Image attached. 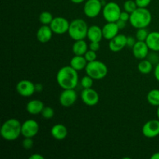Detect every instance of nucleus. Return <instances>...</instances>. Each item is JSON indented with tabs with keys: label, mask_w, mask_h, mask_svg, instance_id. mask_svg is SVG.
I'll return each instance as SVG.
<instances>
[{
	"label": "nucleus",
	"mask_w": 159,
	"mask_h": 159,
	"mask_svg": "<svg viewBox=\"0 0 159 159\" xmlns=\"http://www.w3.org/2000/svg\"><path fill=\"white\" fill-rule=\"evenodd\" d=\"M149 33L146 28L138 29L136 32V39L138 41H145Z\"/></svg>",
	"instance_id": "cd10ccee"
},
{
	"label": "nucleus",
	"mask_w": 159,
	"mask_h": 159,
	"mask_svg": "<svg viewBox=\"0 0 159 159\" xmlns=\"http://www.w3.org/2000/svg\"><path fill=\"white\" fill-rule=\"evenodd\" d=\"M44 108L43 102L39 99H32L26 104V111L31 115H37L41 113L42 110Z\"/></svg>",
	"instance_id": "6ab92c4d"
},
{
	"label": "nucleus",
	"mask_w": 159,
	"mask_h": 159,
	"mask_svg": "<svg viewBox=\"0 0 159 159\" xmlns=\"http://www.w3.org/2000/svg\"><path fill=\"white\" fill-rule=\"evenodd\" d=\"M102 16L107 22H116L120 19L121 9L115 2H107L102 8Z\"/></svg>",
	"instance_id": "423d86ee"
},
{
	"label": "nucleus",
	"mask_w": 159,
	"mask_h": 159,
	"mask_svg": "<svg viewBox=\"0 0 159 159\" xmlns=\"http://www.w3.org/2000/svg\"><path fill=\"white\" fill-rule=\"evenodd\" d=\"M88 61L84 55H75L70 61V65L76 71H81L85 69Z\"/></svg>",
	"instance_id": "4be33fe9"
},
{
	"label": "nucleus",
	"mask_w": 159,
	"mask_h": 159,
	"mask_svg": "<svg viewBox=\"0 0 159 159\" xmlns=\"http://www.w3.org/2000/svg\"><path fill=\"white\" fill-rule=\"evenodd\" d=\"M147 101L150 105L159 107V89L150 90L147 95Z\"/></svg>",
	"instance_id": "393cba45"
},
{
	"label": "nucleus",
	"mask_w": 159,
	"mask_h": 159,
	"mask_svg": "<svg viewBox=\"0 0 159 159\" xmlns=\"http://www.w3.org/2000/svg\"><path fill=\"white\" fill-rule=\"evenodd\" d=\"M136 40L133 37H127V47L130 48H133L134 44L136 43Z\"/></svg>",
	"instance_id": "c9c22d12"
},
{
	"label": "nucleus",
	"mask_w": 159,
	"mask_h": 159,
	"mask_svg": "<svg viewBox=\"0 0 159 159\" xmlns=\"http://www.w3.org/2000/svg\"><path fill=\"white\" fill-rule=\"evenodd\" d=\"M53 17L52 14L48 11H43L39 16V20L42 25H50L52 22Z\"/></svg>",
	"instance_id": "a878e982"
},
{
	"label": "nucleus",
	"mask_w": 159,
	"mask_h": 159,
	"mask_svg": "<svg viewBox=\"0 0 159 159\" xmlns=\"http://www.w3.org/2000/svg\"><path fill=\"white\" fill-rule=\"evenodd\" d=\"M130 13L127 12V11L124 10V12H121L120 16V20H122L124 21L127 22L130 20Z\"/></svg>",
	"instance_id": "72a5a7b5"
},
{
	"label": "nucleus",
	"mask_w": 159,
	"mask_h": 159,
	"mask_svg": "<svg viewBox=\"0 0 159 159\" xmlns=\"http://www.w3.org/2000/svg\"><path fill=\"white\" fill-rule=\"evenodd\" d=\"M84 57H85L86 61L88 62L93 61L96 60L97 58V54H96V51H93V50H88L86 51L85 54H84Z\"/></svg>",
	"instance_id": "7c9ffc66"
},
{
	"label": "nucleus",
	"mask_w": 159,
	"mask_h": 159,
	"mask_svg": "<svg viewBox=\"0 0 159 159\" xmlns=\"http://www.w3.org/2000/svg\"><path fill=\"white\" fill-rule=\"evenodd\" d=\"M85 1V0H71V2L75 3V4H81V3H82Z\"/></svg>",
	"instance_id": "79ce46f5"
},
{
	"label": "nucleus",
	"mask_w": 159,
	"mask_h": 159,
	"mask_svg": "<svg viewBox=\"0 0 159 159\" xmlns=\"http://www.w3.org/2000/svg\"><path fill=\"white\" fill-rule=\"evenodd\" d=\"M142 134L148 138H154L159 135V120L147 121L142 127Z\"/></svg>",
	"instance_id": "ddd939ff"
},
{
	"label": "nucleus",
	"mask_w": 159,
	"mask_h": 159,
	"mask_svg": "<svg viewBox=\"0 0 159 159\" xmlns=\"http://www.w3.org/2000/svg\"><path fill=\"white\" fill-rule=\"evenodd\" d=\"M56 80L59 86L63 89H75L79 84L78 71L74 69L71 65L62 67L57 71Z\"/></svg>",
	"instance_id": "f257e3e1"
},
{
	"label": "nucleus",
	"mask_w": 159,
	"mask_h": 159,
	"mask_svg": "<svg viewBox=\"0 0 159 159\" xmlns=\"http://www.w3.org/2000/svg\"><path fill=\"white\" fill-rule=\"evenodd\" d=\"M157 116H158V119L159 120V107H158V109H157Z\"/></svg>",
	"instance_id": "37998d69"
},
{
	"label": "nucleus",
	"mask_w": 159,
	"mask_h": 159,
	"mask_svg": "<svg viewBox=\"0 0 159 159\" xmlns=\"http://www.w3.org/2000/svg\"><path fill=\"white\" fill-rule=\"evenodd\" d=\"M89 26L86 22L82 19H75L70 22L69 29H68V35L72 40H84L87 37Z\"/></svg>",
	"instance_id": "20e7f679"
},
{
	"label": "nucleus",
	"mask_w": 159,
	"mask_h": 159,
	"mask_svg": "<svg viewBox=\"0 0 159 159\" xmlns=\"http://www.w3.org/2000/svg\"><path fill=\"white\" fill-rule=\"evenodd\" d=\"M22 130V124L15 118H11L3 123L0 130L2 138L8 141L16 140L20 135Z\"/></svg>",
	"instance_id": "f03ea898"
},
{
	"label": "nucleus",
	"mask_w": 159,
	"mask_h": 159,
	"mask_svg": "<svg viewBox=\"0 0 159 159\" xmlns=\"http://www.w3.org/2000/svg\"><path fill=\"white\" fill-rule=\"evenodd\" d=\"M78 95L75 89H63L59 96V102L64 107H70L75 103Z\"/></svg>",
	"instance_id": "1a4fd4ad"
},
{
	"label": "nucleus",
	"mask_w": 159,
	"mask_h": 159,
	"mask_svg": "<svg viewBox=\"0 0 159 159\" xmlns=\"http://www.w3.org/2000/svg\"><path fill=\"white\" fill-rule=\"evenodd\" d=\"M145 42L151 51H155V52H158L159 51V32L158 31H153V32L149 33Z\"/></svg>",
	"instance_id": "412c9836"
},
{
	"label": "nucleus",
	"mask_w": 159,
	"mask_h": 159,
	"mask_svg": "<svg viewBox=\"0 0 159 159\" xmlns=\"http://www.w3.org/2000/svg\"><path fill=\"white\" fill-rule=\"evenodd\" d=\"M43 85H42V84L40 83H37V84H35V89H36V92H38V93H40V92L43 90Z\"/></svg>",
	"instance_id": "ea45409f"
},
{
	"label": "nucleus",
	"mask_w": 159,
	"mask_h": 159,
	"mask_svg": "<svg viewBox=\"0 0 159 159\" xmlns=\"http://www.w3.org/2000/svg\"><path fill=\"white\" fill-rule=\"evenodd\" d=\"M30 159H43L44 157L41 155L40 154H34V155L30 156Z\"/></svg>",
	"instance_id": "58836bf2"
},
{
	"label": "nucleus",
	"mask_w": 159,
	"mask_h": 159,
	"mask_svg": "<svg viewBox=\"0 0 159 159\" xmlns=\"http://www.w3.org/2000/svg\"><path fill=\"white\" fill-rule=\"evenodd\" d=\"M116 24H117L118 27H119L120 30L124 29V28L126 26V24H127V22L124 21V20H120V19L116 22Z\"/></svg>",
	"instance_id": "e433bc0d"
},
{
	"label": "nucleus",
	"mask_w": 159,
	"mask_h": 159,
	"mask_svg": "<svg viewBox=\"0 0 159 159\" xmlns=\"http://www.w3.org/2000/svg\"><path fill=\"white\" fill-rule=\"evenodd\" d=\"M70 22L66 18L62 16H57L53 19L50 24L51 30L56 34H64L68 31Z\"/></svg>",
	"instance_id": "6e6552de"
},
{
	"label": "nucleus",
	"mask_w": 159,
	"mask_h": 159,
	"mask_svg": "<svg viewBox=\"0 0 159 159\" xmlns=\"http://www.w3.org/2000/svg\"><path fill=\"white\" fill-rule=\"evenodd\" d=\"M85 70L86 75L93 78L94 80H100L104 79L108 74V68L107 65L98 60L88 62Z\"/></svg>",
	"instance_id": "39448f33"
},
{
	"label": "nucleus",
	"mask_w": 159,
	"mask_h": 159,
	"mask_svg": "<svg viewBox=\"0 0 159 159\" xmlns=\"http://www.w3.org/2000/svg\"><path fill=\"white\" fill-rule=\"evenodd\" d=\"M138 7L147 8L150 5L152 0H135Z\"/></svg>",
	"instance_id": "473e14b6"
},
{
	"label": "nucleus",
	"mask_w": 159,
	"mask_h": 159,
	"mask_svg": "<svg viewBox=\"0 0 159 159\" xmlns=\"http://www.w3.org/2000/svg\"><path fill=\"white\" fill-rule=\"evenodd\" d=\"M81 99L88 107H94L99 102V95L93 88L83 89L81 93Z\"/></svg>",
	"instance_id": "9b49d317"
},
{
	"label": "nucleus",
	"mask_w": 159,
	"mask_h": 159,
	"mask_svg": "<svg viewBox=\"0 0 159 159\" xmlns=\"http://www.w3.org/2000/svg\"><path fill=\"white\" fill-rule=\"evenodd\" d=\"M39 124L35 120L29 119L22 124L21 133L24 138H33L38 134Z\"/></svg>",
	"instance_id": "f8f14e48"
},
{
	"label": "nucleus",
	"mask_w": 159,
	"mask_h": 159,
	"mask_svg": "<svg viewBox=\"0 0 159 159\" xmlns=\"http://www.w3.org/2000/svg\"><path fill=\"white\" fill-rule=\"evenodd\" d=\"M154 75H155L156 80L159 82V62L156 65L155 68V71H154Z\"/></svg>",
	"instance_id": "4c0bfd02"
},
{
	"label": "nucleus",
	"mask_w": 159,
	"mask_h": 159,
	"mask_svg": "<svg viewBox=\"0 0 159 159\" xmlns=\"http://www.w3.org/2000/svg\"><path fill=\"white\" fill-rule=\"evenodd\" d=\"M103 37L102 28L99 26L93 25L89 27L87 33V38L90 42H100Z\"/></svg>",
	"instance_id": "aec40b11"
},
{
	"label": "nucleus",
	"mask_w": 159,
	"mask_h": 159,
	"mask_svg": "<svg viewBox=\"0 0 159 159\" xmlns=\"http://www.w3.org/2000/svg\"><path fill=\"white\" fill-rule=\"evenodd\" d=\"M22 146L26 150H30L34 146V141L31 138H24V140L22 142Z\"/></svg>",
	"instance_id": "2f4dec72"
},
{
	"label": "nucleus",
	"mask_w": 159,
	"mask_h": 159,
	"mask_svg": "<svg viewBox=\"0 0 159 159\" xmlns=\"http://www.w3.org/2000/svg\"><path fill=\"white\" fill-rule=\"evenodd\" d=\"M103 38L110 40L119 34V27L116 22H107L102 28Z\"/></svg>",
	"instance_id": "f3484780"
},
{
	"label": "nucleus",
	"mask_w": 159,
	"mask_h": 159,
	"mask_svg": "<svg viewBox=\"0 0 159 159\" xmlns=\"http://www.w3.org/2000/svg\"><path fill=\"white\" fill-rule=\"evenodd\" d=\"M152 20V16L147 8H140L130 14V23L136 29L146 28L150 25Z\"/></svg>",
	"instance_id": "7ed1b4c3"
},
{
	"label": "nucleus",
	"mask_w": 159,
	"mask_h": 159,
	"mask_svg": "<svg viewBox=\"0 0 159 159\" xmlns=\"http://www.w3.org/2000/svg\"><path fill=\"white\" fill-rule=\"evenodd\" d=\"M127 36L117 34L109 42V48L113 52H119L127 47Z\"/></svg>",
	"instance_id": "4468645a"
},
{
	"label": "nucleus",
	"mask_w": 159,
	"mask_h": 159,
	"mask_svg": "<svg viewBox=\"0 0 159 159\" xmlns=\"http://www.w3.org/2000/svg\"><path fill=\"white\" fill-rule=\"evenodd\" d=\"M40 114H41L42 117L44 118V119H51V118H53V116H54V110L52 107H44V108L43 109V110H42Z\"/></svg>",
	"instance_id": "c756f323"
},
{
	"label": "nucleus",
	"mask_w": 159,
	"mask_h": 159,
	"mask_svg": "<svg viewBox=\"0 0 159 159\" xmlns=\"http://www.w3.org/2000/svg\"><path fill=\"white\" fill-rule=\"evenodd\" d=\"M53 34L50 25H42L37 31V39L40 43H46L51 40Z\"/></svg>",
	"instance_id": "dca6fc26"
},
{
	"label": "nucleus",
	"mask_w": 159,
	"mask_h": 159,
	"mask_svg": "<svg viewBox=\"0 0 159 159\" xmlns=\"http://www.w3.org/2000/svg\"><path fill=\"white\" fill-rule=\"evenodd\" d=\"M89 48L90 50H93L94 51H99V48H100V44H99V42H90V44L89 46Z\"/></svg>",
	"instance_id": "f704fd0d"
},
{
	"label": "nucleus",
	"mask_w": 159,
	"mask_h": 159,
	"mask_svg": "<svg viewBox=\"0 0 159 159\" xmlns=\"http://www.w3.org/2000/svg\"><path fill=\"white\" fill-rule=\"evenodd\" d=\"M149 50L150 49L145 41H138V40L132 48L134 56L135 58L139 60H143L147 57V56L148 55Z\"/></svg>",
	"instance_id": "2eb2a0df"
},
{
	"label": "nucleus",
	"mask_w": 159,
	"mask_h": 159,
	"mask_svg": "<svg viewBox=\"0 0 159 159\" xmlns=\"http://www.w3.org/2000/svg\"><path fill=\"white\" fill-rule=\"evenodd\" d=\"M100 1H107V0H100Z\"/></svg>",
	"instance_id": "c03bdc74"
},
{
	"label": "nucleus",
	"mask_w": 159,
	"mask_h": 159,
	"mask_svg": "<svg viewBox=\"0 0 159 159\" xmlns=\"http://www.w3.org/2000/svg\"><path fill=\"white\" fill-rule=\"evenodd\" d=\"M16 89L19 95H20L21 96L30 97V96H33L36 92L35 84L27 79H23V80L20 81L16 84Z\"/></svg>",
	"instance_id": "9d476101"
},
{
	"label": "nucleus",
	"mask_w": 159,
	"mask_h": 159,
	"mask_svg": "<svg viewBox=\"0 0 159 159\" xmlns=\"http://www.w3.org/2000/svg\"><path fill=\"white\" fill-rule=\"evenodd\" d=\"M93 80L94 79L86 75L85 76H83L81 79V85L83 89H89L93 87Z\"/></svg>",
	"instance_id": "c85d7f7f"
},
{
	"label": "nucleus",
	"mask_w": 159,
	"mask_h": 159,
	"mask_svg": "<svg viewBox=\"0 0 159 159\" xmlns=\"http://www.w3.org/2000/svg\"><path fill=\"white\" fill-rule=\"evenodd\" d=\"M88 48L89 46L85 40H75L72 45V52L75 55H84Z\"/></svg>",
	"instance_id": "5701e85b"
},
{
	"label": "nucleus",
	"mask_w": 159,
	"mask_h": 159,
	"mask_svg": "<svg viewBox=\"0 0 159 159\" xmlns=\"http://www.w3.org/2000/svg\"><path fill=\"white\" fill-rule=\"evenodd\" d=\"M51 134L54 139L62 141L67 138L68 131L67 127L64 124H57L51 127Z\"/></svg>",
	"instance_id": "a211bd4d"
},
{
	"label": "nucleus",
	"mask_w": 159,
	"mask_h": 159,
	"mask_svg": "<svg viewBox=\"0 0 159 159\" xmlns=\"http://www.w3.org/2000/svg\"><path fill=\"white\" fill-rule=\"evenodd\" d=\"M102 1L100 0H87L84 4L83 11L89 18H96L102 10Z\"/></svg>",
	"instance_id": "0eeeda50"
},
{
	"label": "nucleus",
	"mask_w": 159,
	"mask_h": 159,
	"mask_svg": "<svg viewBox=\"0 0 159 159\" xmlns=\"http://www.w3.org/2000/svg\"><path fill=\"white\" fill-rule=\"evenodd\" d=\"M138 69L141 74L148 75L152 72V70H153V65L149 60L143 59L138 63Z\"/></svg>",
	"instance_id": "b1692460"
},
{
	"label": "nucleus",
	"mask_w": 159,
	"mask_h": 159,
	"mask_svg": "<svg viewBox=\"0 0 159 159\" xmlns=\"http://www.w3.org/2000/svg\"><path fill=\"white\" fill-rule=\"evenodd\" d=\"M152 159H159V152H156V153H154L153 155L151 157Z\"/></svg>",
	"instance_id": "a19ab883"
},
{
	"label": "nucleus",
	"mask_w": 159,
	"mask_h": 159,
	"mask_svg": "<svg viewBox=\"0 0 159 159\" xmlns=\"http://www.w3.org/2000/svg\"><path fill=\"white\" fill-rule=\"evenodd\" d=\"M124 10L127 11V12L130 14L133 12H134L138 9V6H137L135 0H127L124 3Z\"/></svg>",
	"instance_id": "bb28decb"
}]
</instances>
